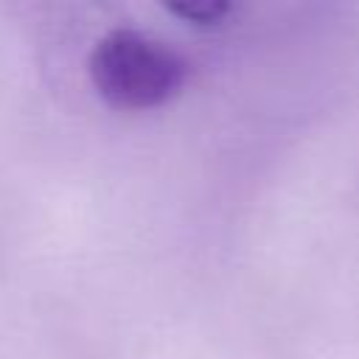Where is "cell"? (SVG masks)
Masks as SVG:
<instances>
[{"label":"cell","instance_id":"6da1fadb","mask_svg":"<svg viewBox=\"0 0 359 359\" xmlns=\"http://www.w3.org/2000/svg\"><path fill=\"white\" fill-rule=\"evenodd\" d=\"M93 90L115 109H154L171 101L188 76L185 59L163 39L137 28H112L90 50Z\"/></svg>","mask_w":359,"mask_h":359},{"label":"cell","instance_id":"7a4b0ae2","mask_svg":"<svg viewBox=\"0 0 359 359\" xmlns=\"http://www.w3.org/2000/svg\"><path fill=\"white\" fill-rule=\"evenodd\" d=\"M227 11H230V6L222 0H199V3L171 6V14L182 17L185 22H196V25H216Z\"/></svg>","mask_w":359,"mask_h":359}]
</instances>
